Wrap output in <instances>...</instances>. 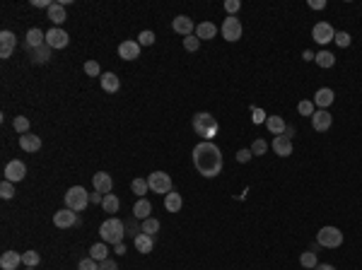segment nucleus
<instances>
[{
    "label": "nucleus",
    "instance_id": "1",
    "mask_svg": "<svg viewBox=\"0 0 362 270\" xmlns=\"http://www.w3.org/2000/svg\"><path fill=\"white\" fill-rule=\"evenodd\" d=\"M222 152L215 143H198L193 147V167L205 179H215L222 171Z\"/></svg>",
    "mask_w": 362,
    "mask_h": 270
},
{
    "label": "nucleus",
    "instance_id": "2",
    "mask_svg": "<svg viewBox=\"0 0 362 270\" xmlns=\"http://www.w3.org/2000/svg\"><path fill=\"white\" fill-rule=\"evenodd\" d=\"M191 126H193L196 135H201V138H203V143H213V138L218 135V128H220V123H218V119H215L213 113L198 111V113H193Z\"/></svg>",
    "mask_w": 362,
    "mask_h": 270
},
{
    "label": "nucleus",
    "instance_id": "3",
    "mask_svg": "<svg viewBox=\"0 0 362 270\" xmlns=\"http://www.w3.org/2000/svg\"><path fill=\"white\" fill-rule=\"evenodd\" d=\"M99 237H102L104 244H111V246L123 244V237H126V224L121 222L118 217H109V220H104L102 227H99Z\"/></svg>",
    "mask_w": 362,
    "mask_h": 270
},
{
    "label": "nucleus",
    "instance_id": "4",
    "mask_svg": "<svg viewBox=\"0 0 362 270\" xmlns=\"http://www.w3.org/2000/svg\"><path fill=\"white\" fill-rule=\"evenodd\" d=\"M87 205H89V193L82 186L68 188V193H65V207H70L73 213H82Z\"/></svg>",
    "mask_w": 362,
    "mask_h": 270
},
{
    "label": "nucleus",
    "instance_id": "5",
    "mask_svg": "<svg viewBox=\"0 0 362 270\" xmlns=\"http://www.w3.org/2000/svg\"><path fill=\"white\" fill-rule=\"evenodd\" d=\"M316 244L319 246H326V248H338L343 246V232L338 227H321L319 234H316Z\"/></svg>",
    "mask_w": 362,
    "mask_h": 270
},
{
    "label": "nucleus",
    "instance_id": "6",
    "mask_svg": "<svg viewBox=\"0 0 362 270\" xmlns=\"http://www.w3.org/2000/svg\"><path fill=\"white\" fill-rule=\"evenodd\" d=\"M148 186L152 193L167 196V193H172V176L167 174V171H152L148 176Z\"/></svg>",
    "mask_w": 362,
    "mask_h": 270
},
{
    "label": "nucleus",
    "instance_id": "7",
    "mask_svg": "<svg viewBox=\"0 0 362 270\" xmlns=\"http://www.w3.org/2000/svg\"><path fill=\"white\" fill-rule=\"evenodd\" d=\"M312 39H314L316 44L326 46V44H331V41L336 39V29H333L329 22H316L314 27H312Z\"/></svg>",
    "mask_w": 362,
    "mask_h": 270
},
{
    "label": "nucleus",
    "instance_id": "8",
    "mask_svg": "<svg viewBox=\"0 0 362 270\" xmlns=\"http://www.w3.org/2000/svg\"><path fill=\"white\" fill-rule=\"evenodd\" d=\"M220 32H222V36H225V39L234 44V41L242 39V32H244V27H242V22H239V17H227V20L222 22V29H220Z\"/></svg>",
    "mask_w": 362,
    "mask_h": 270
},
{
    "label": "nucleus",
    "instance_id": "9",
    "mask_svg": "<svg viewBox=\"0 0 362 270\" xmlns=\"http://www.w3.org/2000/svg\"><path fill=\"white\" fill-rule=\"evenodd\" d=\"M172 29H174L176 34H181L184 39H186V36H193V34H196V24H193V20H191V17L176 15V17L172 20Z\"/></svg>",
    "mask_w": 362,
    "mask_h": 270
},
{
    "label": "nucleus",
    "instance_id": "10",
    "mask_svg": "<svg viewBox=\"0 0 362 270\" xmlns=\"http://www.w3.org/2000/svg\"><path fill=\"white\" fill-rule=\"evenodd\" d=\"M78 222H80V217L73 213L70 207H63V210L53 213V224L58 229H70L73 224H78Z\"/></svg>",
    "mask_w": 362,
    "mask_h": 270
},
{
    "label": "nucleus",
    "instance_id": "11",
    "mask_svg": "<svg viewBox=\"0 0 362 270\" xmlns=\"http://www.w3.org/2000/svg\"><path fill=\"white\" fill-rule=\"evenodd\" d=\"M24 176H27V167H24V162H20V159L8 162V167H5V181L17 183V181H22Z\"/></svg>",
    "mask_w": 362,
    "mask_h": 270
},
{
    "label": "nucleus",
    "instance_id": "12",
    "mask_svg": "<svg viewBox=\"0 0 362 270\" xmlns=\"http://www.w3.org/2000/svg\"><path fill=\"white\" fill-rule=\"evenodd\" d=\"M68 41H70V36H68V32L61 29V27H53L51 32H46V44L51 48H65Z\"/></svg>",
    "mask_w": 362,
    "mask_h": 270
},
{
    "label": "nucleus",
    "instance_id": "13",
    "mask_svg": "<svg viewBox=\"0 0 362 270\" xmlns=\"http://www.w3.org/2000/svg\"><path fill=\"white\" fill-rule=\"evenodd\" d=\"M331 126H333V116H331L326 109L314 111V116H312V128H314L316 133H326Z\"/></svg>",
    "mask_w": 362,
    "mask_h": 270
},
{
    "label": "nucleus",
    "instance_id": "14",
    "mask_svg": "<svg viewBox=\"0 0 362 270\" xmlns=\"http://www.w3.org/2000/svg\"><path fill=\"white\" fill-rule=\"evenodd\" d=\"M92 186H95L97 193L109 196L111 188H114V179H111V174H106V171H97V174L92 176Z\"/></svg>",
    "mask_w": 362,
    "mask_h": 270
},
{
    "label": "nucleus",
    "instance_id": "15",
    "mask_svg": "<svg viewBox=\"0 0 362 270\" xmlns=\"http://www.w3.org/2000/svg\"><path fill=\"white\" fill-rule=\"evenodd\" d=\"M140 44L138 41H121L118 44V56L123 58V61H135V58H140Z\"/></svg>",
    "mask_w": 362,
    "mask_h": 270
},
{
    "label": "nucleus",
    "instance_id": "16",
    "mask_svg": "<svg viewBox=\"0 0 362 270\" xmlns=\"http://www.w3.org/2000/svg\"><path fill=\"white\" fill-rule=\"evenodd\" d=\"M17 46V36L12 32H0V58H10Z\"/></svg>",
    "mask_w": 362,
    "mask_h": 270
},
{
    "label": "nucleus",
    "instance_id": "17",
    "mask_svg": "<svg viewBox=\"0 0 362 270\" xmlns=\"http://www.w3.org/2000/svg\"><path fill=\"white\" fill-rule=\"evenodd\" d=\"M314 106H319V109H326L329 111V106L333 102H336V94H333V89L331 87H321V89H316V94H314Z\"/></svg>",
    "mask_w": 362,
    "mask_h": 270
},
{
    "label": "nucleus",
    "instance_id": "18",
    "mask_svg": "<svg viewBox=\"0 0 362 270\" xmlns=\"http://www.w3.org/2000/svg\"><path fill=\"white\" fill-rule=\"evenodd\" d=\"M270 147H273V152H276L278 157H290L292 155V140L285 138V135H276L273 143H270Z\"/></svg>",
    "mask_w": 362,
    "mask_h": 270
},
{
    "label": "nucleus",
    "instance_id": "19",
    "mask_svg": "<svg viewBox=\"0 0 362 270\" xmlns=\"http://www.w3.org/2000/svg\"><path fill=\"white\" fill-rule=\"evenodd\" d=\"M22 265V254H17V251H5V254L0 256V268L3 270H17Z\"/></svg>",
    "mask_w": 362,
    "mask_h": 270
},
{
    "label": "nucleus",
    "instance_id": "20",
    "mask_svg": "<svg viewBox=\"0 0 362 270\" xmlns=\"http://www.w3.org/2000/svg\"><path fill=\"white\" fill-rule=\"evenodd\" d=\"M20 147H22L24 152H39L41 150V138L39 135H34V133H24L20 135Z\"/></svg>",
    "mask_w": 362,
    "mask_h": 270
},
{
    "label": "nucleus",
    "instance_id": "21",
    "mask_svg": "<svg viewBox=\"0 0 362 270\" xmlns=\"http://www.w3.org/2000/svg\"><path fill=\"white\" fill-rule=\"evenodd\" d=\"M196 36H198L201 41L215 39V36H218V27H215L213 22H201V24H196Z\"/></svg>",
    "mask_w": 362,
    "mask_h": 270
},
{
    "label": "nucleus",
    "instance_id": "22",
    "mask_svg": "<svg viewBox=\"0 0 362 270\" xmlns=\"http://www.w3.org/2000/svg\"><path fill=\"white\" fill-rule=\"evenodd\" d=\"M133 246H135V251H140V254H150L152 246H155V241H152L150 234H142V232H140V234L133 239Z\"/></svg>",
    "mask_w": 362,
    "mask_h": 270
},
{
    "label": "nucleus",
    "instance_id": "23",
    "mask_svg": "<svg viewBox=\"0 0 362 270\" xmlns=\"http://www.w3.org/2000/svg\"><path fill=\"white\" fill-rule=\"evenodd\" d=\"M44 44H46V34L41 32V29H37V27H34V29H29V32H27V46L32 48H39V46H44Z\"/></svg>",
    "mask_w": 362,
    "mask_h": 270
},
{
    "label": "nucleus",
    "instance_id": "24",
    "mask_svg": "<svg viewBox=\"0 0 362 270\" xmlns=\"http://www.w3.org/2000/svg\"><path fill=\"white\" fill-rule=\"evenodd\" d=\"M118 87H121V80H118V75H114V72H102V89L104 92H118Z\"/></svg>",
    "mask_w": 362,
    "mask_h": 270
},
{
    "label": "nucleus",
    "instance_id": "25",
    "mask_svg": "<svg viewBox=\"0 0 362 270\" xmlns=\"http://www.w3.org/2000/svg\"><path fill=\"white\" fill-rule=\"evenodd\" d=\"M181 205H184V198H181V193L172 191V193H167V196H165V207H167V213H179Z\"/></svg>",
    "mask_w": 362,
    "mask_h": 270
},
{
    "label": "nucleus",
    "instance_id": "26",
    "mask_svg": "<svg viewBox=\"0 0 362 270\" xmlns=\"http://www.w3.org/2000/svg\"><path fill=\"white\" fill-rule=\"evenodd\" d=\"M48 20L53 24H63L68 17H65V5L63 3H53L51 8H48Z\"/></svg>",
    "mask_w": 362,
    "mask_h": 270
},
{
    "label": "nucleus",
    "instance_id": "27",
    "mask_svg": "<svg viewBox=\"0 0 362 270\" xmlns=\"http://www.w3.org/2000/svg\"><path fill=\"white\" fill-rule=\"evenodd\" d=\"M89 258H95L97 263L106 261V258H109V244H104V241L92 244V248H89Z\"/></svg>",
    "mask_w": 362,
    "mask_h": 270
},
{
    "label": "nucleus",
    "instance_id": "28",
    "mask_svg": "<svg viewBox=\"0 0 362 270\" xmlns=\"http://www.w3.org/2000/svg\"><path fill=\"white\" fill-rule=\"evenodd\" d=\"M150 213H152V205H150V200H145V198H140L133 205V217H135V220H148Z\"/></svg>",
    "mask_w": 362,
    "mask_h": 270
},
{
    "label": "nucleus",
    "instance_id": "29",
    "mask_svg": "<svg viewBox=\"0 0 362 270\" xmlns=\"http://www.w3.org/2000/svg\"><path fill=\"white\" fill-rule=\"evenodd\" d=\"M285 126H287V123L283 121V116H268V119H266V128L273 135H283L285 133Z\"/></svg>",
    "mask_w": 362,
    "mask_h": 270
},
{
    "label": "nucleus",
    "instance_id": "30",
    "mask_svg": "<svg viewBox=\"0 0 362 270\" xmlns=\"http://www.w3.org/2000/svg\"><path fill=\"white\" fill-rule=\"evenodd\" d=\"M314 61H316V65L319 68H323V70H329V68H333L336 65V56L331 53V51H319L314 56Z\"/></svg>",
    "mask_w": 362,
    "mask_h": 270
},
{
    "label": "nucleus",
    "instance_id": "31",
    "mask_svg": "<svg viewBox=\"0 0 362 270\" xmlns=\"http://www.w3.org/2000/svg\"><path fill=\"white\" fill-rule=\"evenodd\" d=\"M51 51H53V48L48 46V44H44V46H39V48H34V51H32V61H34V63H39V65L48 63Z\"/></svg>",
    "mask_w": 362,
    "mask_h": 270
},
{
    "label": "nucleus",
    "instance_id": "32",
    "mask_svg": "<svg viewBox=\"0 0 362 270\" xmlns=\"http://www.w3.org/2000/svg\"><path fill=\"white\" fill-rule=\"evenodd\" d=\"M140 232H142V234H150V237H155V234L159 232V220H157V217H148V220H142Z\"/></svg>",
    "mask_w": 362,
    "mask_h": 270
},
{
    "label": "nucleus",
    "instance_id": "33",
    "mask_svg": "<svg viewBox=\"0 0 362 270\" xmlns=\"http://www.w3.org/2000/svg\"><path fill=\"white\" fill-rule=\"evenodd\" d=\"M299 265H302V268H312V270H314L316 265H319L316 251H304V254L299 256Z\"/></svg>",
    "mask_w": 362,
    "mask_h": 270
},
{
    "label": "nucleus",
    "instance_id": "34",
    "mask_svg": "<svg viewBox=\"0 0 362 270\" xmlns=\"http://www.w3.org/2000/svg\"><path fill=\"white\" fill-rule=\"evenodd\" d=\"M102 207H104V213H118V207H121V200H118L114 193H109V196H104Z\"/></svg>",
    "mask_w": 362,
    "mask_h": 270
},
{
    "label": "nucleus",
    "instance_id": "35",
    "mask_svg": "<svg viewBox=\"0 0 362 270\" xmlns=\"http://www.w3.org/2000/svg\"><path fill=\"white\" fill-rule=\"evenodd\" d=\"M131 188H133V193L138 196V198H142L145 193L150 191V186H148V179H133V183H131Z\"/></svg>",
    "mask_w": 362,
    "mask_h": 270
},
{
    "label": "nucleus",
    "instance_id": "36",
    "mask_svg": "<svg viewBox=\"0 0 362 270\" xmlns=\"http://www.w3.org/2000/svg\"><path fill=\"white\" fill-rule=\"evenodd\" d=\"M22 263L27 265V268H37L41 263V256L37 254V251H24L22 254Z\"/></svg>",
    "mask_w": 362,
    "mask_h": 270
},
{
    "label": "nucleus",
    "instance_id": "37",
    "mask_svg": "<svg viewBox=\"0 0 362 270\" xmlns=\"http://www.w3.org/2000/svg\"><path fill=\"white\" fill-rule=\"evenodd\" d=\"M12 128L22 135L29 133V119H27V116H15V119H12Z\"/></svg>",
    "mask_w": 362,
    "mask_h": 270
},
{
    "label": "nucleus",
    "instance_id": "38",
    "mask_svg": "<svg viewBox=\"0 0 362 270\" xmlns=\"http://www.w3.org/2000/svg\"><path fill=\"white\" fill-rule=\"evenodd\" d=\"M249 150H251V155H254V157H261V155H266L268 143H266V140H263V138H256V140H254V143H251V147H249Z\"/></svg>",
    "mask_w": 362,
    "mask_h": 270
},
{
    "label": "nucleus",
    "instance_id": "39",
    "mask_svg": "<svg viewBox=\"0 0 362 270\" xmlns=\"http://www.w3.org/2000/svg\"><path fill=\"white\" fill-rule=\"evenodd\" d=\"M0 198H3V200H12V198H15V183H10V181L0 183Z\"/></svg>",
    "mask_w": 362,
    "mask_h": 270
},
{
    "label": "nucleus",
    "instance_id": "40",
    "mask_svg": "<svg viewBox=\"0 0 362 270\" xmlns=\"http://www.w3.org/2000/svg\"><path fill=\"white\" fill-rule=\"evenodd\" d=\"M297 111H299V116H309V119H312V116H314V102H307V99L299 102Z\"/></svg>",
    "mask_w": 362,
    "mask_h": 270
},
{
    "label": "nucleus",
    "instance_id": "41",
    "mask_svg": "<svg viewBox=\"0 0 362 270\" xmlns=\"http://www.w3.org/2000/svg\"><path fill=\"white\" fill-rule=\"evenodd\" d=\"M85 72L89 75V78H102V68H99V63H97V61H87V63H85Z\"/></svg>",
    "mask_w": 362,
    "mask_h": 270
},
{
    "label": "nucleus",
    "instance_id": "42",
    "mask_svg": "<svg viewBox=\"0 0 362 270\" xmlns=\"http://www.w3.org/2000/svg\"><path fill=\"white\" fill-rule=\"evenodd\" d=\"M184 48H186L189 53H193V51L201 48V39H198L196 34H193V36H186V39H184Z\"/></svg>",
    "mask_w": 362,
    "mask_h": 270
},
{
    "label": "nucleus",
    "instance_id": "43",
    "mask_svg": "<svg viewBox=\"0 0 362 270\" xmlns=\"http://www.w3.org/2000/svg\"><path fill=\"white\" fill-rule=\"evenodd\" d=\"M333 41H336L340 48H348L350 44H353V36H350L348 32H336V39H333Z\"/></svg>",
    "mask_w": 362,
    "mask_h": 270
},
{
    "label": "nucleus",
    "instance_id": "44",
    "mask_svg": "<svg viewBox=\"0 0 362 270\" xmlns=\"http://www.w3.org/2000/svg\"><path fill=\"white\" fill-rule=\"evenodd\" d=\"M138 44H140V46H152V44H155V32H150V29L140 32V36H138Z\"/></svg>",
    "mask_w": 362,
    "mask_h": 270
},
{
    "label": "nucleus",
    "instance_id": "45",
    "mask_svg": "<svg viewBox=\"0 0 362 270\" xmlns=\"http://www.w3.org/2000/svg\"><path fill=\"white\" fill-rule=\"evenodd\" d=\"M239 8H242L239 0H225V12H227V17H234L237 12H239Z\"/></svg>",
    "mask_w": 362,
    "mask_h": 270
},
{
    "label": "nucleus",
    "instance_id": "46",
    "mask_svg": "<svg viewBox=\"0 0 362 270\" xmlns=\"http://www.w3.org/2000/svg\"><path fill=\"white\" fill-rule=\"evenodd\" d=\"M78 270H99V263L87 256V258H82V261L78 263Z\"/></svg>",
    "mask_w": 362,
    "mask_h": 270
},
{
    "label": "nucleus",
    "instance_id": "47",
    "mask_svg": "<svg viewBox=\"0 0 362 270\" xmlns=\"http://www.w3.org/2000/svg\"><path fill=\"white\" fill-rule=\"evenodd\" d=\"M251 116H254V123H266V111L259 109V106H251Z\"/></svg>",
    "mask_w": 362,
    "mask_h": 270
},
{
    "label": "nucleus",
    "instance_id": "48",
    "mask_svg": "<svg viewBox=\"0 0 362 270\" xmlns=\"http://www.w3.org/2000/svg\"><path fill=\"white\" fill-rule=\"evenodd\" d=\"M251 157H254L251 150H246V147H244V150L237 152V162H239V164H246V162H251Z\"/></svg>",
    "mask_w": 362,
    "mask_h": 270
},
{
    "label": "nucleus",
    "instance_id": "49",
    "mask_svg": "<svg viewBox=\"0 0 362 270\" xmlns=\"http://www.w3.org/2000/svg\"><path fill=\"white\" fill-rule=\"evenodd\" d=\"M99 270H118L116 261H111V258H106V261L99 263Z\"/></svg>",
    "mask_w": 362,
    "mask_h": 270
},
{
    "label": "nucleus",
    "instance_id": "50",
    "mask_svg": "<svg viewBox=\"0 0 362 270\" xmlns=\"http://www.w3.org/2000/svg\"><path fill=\"white\" fill-rule=\"evenodd\" d=\"M89 200H92V205H102V203H104V196H102V193H89Z\"/></svg>",
    "mask_w": 362,
    "mask_h": 270
},
{
    "label": "nucleus",
    "instance_id": "51",
    "mask_svg": "<svg viewBox=\"0 0 362 270\" xmlns=\"http://www.w3.org/2000/svg\"><path fill=\"white\" fill-rule=\"evenodd\" d=\"M309 8H312V10H323V8H326V0H309Z\"/></svg>",
    "mask_w": 362,
    "mask_h": 270
},
{
    "label": "nucleus",
    "instance_id": "52",
    "mask_svg": "<svg viewBox=\"0 0 362 270\" xmlns=\"http://www.w3.org/2000/svg\"><path fill=\"white\" fill-rule=\"evenodd\" d=\"M32 5L34 8H51V5H53V3H51V0H32Z\"/></svg>",
    "mask_w": 362,
    "mask_h": 270
},
{
    "label": "nucleus",
    "instance_id": "53",
    "mask_svg": "<svg viewBox=\"0 0 362 270\" xmlns=\"http://www.w3.org/2000/svg\"><path fill=\"white\" fill-rule=\"evenodd\" d=\"M285 138H290V140H292V135H295V126H285Z\"/></svg>",
    "mask_w": 362,
    "mask_h": 270
},
{
    "label": "nucleus",
    "instance_id": "54",
    "mask_svg": "<svg viewBox=\"0 0 362 270\" xmlns=\"http://www.w3.org/2000/svg\"><path fill=\"white\" fill-rule=\"evenodd\" d=\"M314 270H336V268H333L331 263H319V265H316Z\"/></svg>",
    "mask_w": 362,
    "mask_h": 270
},
{
    "label": "nucleus",
    "instance_id": "55",
    "mask_svg": "<svg viewBox=\"0 0 362 270\" xmlns=\"http://www.w3.org/2000/svg\"><path fill=\"white\" fill-rule=\"evenodd\" d=\"M114 251H116L118 256H123V254H126V246H123V244H116V246H114Z\"/></svg>",
    "mask_w": 362,
    "mask_h": 270
},
{
    "label": "nucleus",
    "instance_id": "56",
    "mask_svg": "<svg viewBox=\"0 0 362 270\" xmlns=\"http://www.w3.org/2000/svg\"><path fill=\"white\" fill-rule=\"evenodd\" d=\"M314 56H316V53H312V51H304V53H302L304 61H314Z\"/></svg>",
    "mask_w": 362,
    "mask_h": 270
},
{
    "label": "nucleus",
    "instance_id": "57",
    "mask_svg": "<svg viewBox=\"0 0 362 270\" xmlns=\"http://www.w3.org/2000/svg\"><path fill=\"white\" fill-rule=\"evenodd\" d=\"M27 270H37V268H27Z\"/></svg>",
    "mask_w": 362,
    "mask_h": 270
}]
</instances>
